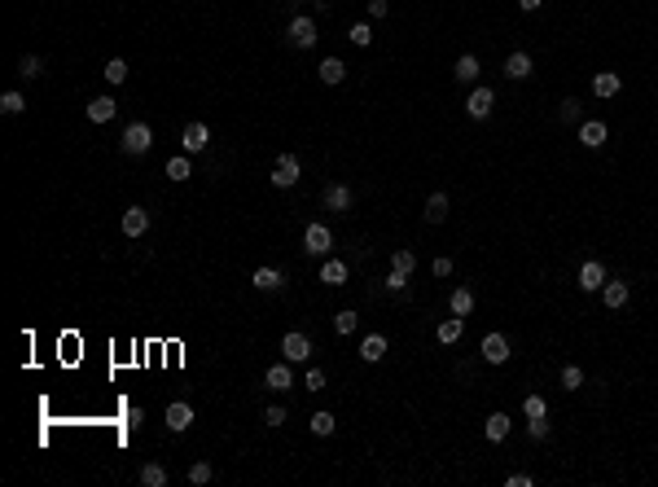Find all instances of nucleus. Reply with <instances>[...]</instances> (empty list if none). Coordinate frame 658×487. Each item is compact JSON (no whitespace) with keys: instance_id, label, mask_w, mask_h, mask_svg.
Listing matches in <instances>:
<instances>
[{"instance_id":"nucleus-1","label":"nucleus","mask_w":658,"mask_h":487,"mask_svg":"<svg viewBox=\"0 0 658 487\" xmlns=\"http://www.w3.org/2000/svg\"><path fill=\"white\" fill-rule=\"evenodd\" d=\"M298 176H303V167H298L294 154H281V158L272 163V185H277V189H294Z\"/></svg>"},{"instance_id":"nucleus-2","label":"nucleus","mask_w":658,"mask_h":487,"mask_svg":"<svg viewBox=\"0 0 658 487\" xmlns=\"http://www.w3.org/2000/svg\"><path fill=\"white\" fill-rule=\"evenodd\" d=\"M154 145V132H150V123H132L127 132H123V154H132V158H141Z\"/></svg>"},{"instance_id":"nucleus-3","label":"nucleus","mask_w":658,"mask_h":487,"mask_svg":"<svg viewBox=\"0 0 658 487\" xmlns=\"http://www.w3.org/2000/svg\"><path fill=\"white\" fill-rule=\"evenodd\" d=\"M281 355L290 364H303L307 355H312V338H307V334H285L281 338Z\"/></svg>"},{"instance_id":"nucleus-4","label":"nucleus","mask_w":658,"mask_h":487,"mask_svg":"<svg viewBox=\"0 0 658 487\" xmlns=\"http://www.w3.org/2000/svg\"><path fill=\"white\" fill-rule=\"evenodd\" d=\"M290 44H294V49H312V44H316V22L307 14H298L290 22Z\"/></svg>"},{"instance_id":"nucleus-5","label":"nucleus","mask_w":658,"mask_h":487,"mask_svg":"<svg viewBox=\"0 0 658 487\" xmlns=\"http://www.w3.org/2000/svg\"><path fill=\"white\" fill-rule=\"evenodd\" d=\"M492 105H496V92L483 84V88L470 92V101H465V114H470V118H487V114H492Z\"/></svg>"},{"instance_id":"nucleus-6","label":"nucleus","mask_w":658,"mask_h":487,"mask_svg":"<svg viewBox=\"0 0 658 487\" xmlns=\"http://www.w3.org/2000/svg\"><path fill=\"white\" fill-rule=\"evenodd\" d=\"M303 246H307V255H325L329 246H333V233L325 229V224H307V233H303Z\"/></svg>"},{"instance_id":"nucleus-7","label":"nucleus","mask_w":658,"mask_h":487,"mask_svg":"<svg viewBox=\"0 0 658 487\" xmlns=\"http://www.w3.org/2000/svg\"><path fill=\"white\" fill-rule=\"evenodd\" d=\"M189 426H194V408H189L185 400H176V404H167V431H189Z\"/></svg>"},{"instance_id":"nucleus-8","label":"nucleus","mask_w":658,"mask_h":487,"mask_svg":"<svg viewBox=\"0 0 658 487\" xmlns=\"http://www.w3.org/2000/svg\"><path fill=\"white\" fill-rule=\"evenodd\" d=\"M263 386H272V391H290V386H294L290 360H277V364H268V373H263Z\"/></svg>"},{"instance_id":"nucleus-9","label":"nucleus","mask_w":658,"mask_h":487,"mask_svg":"<svg viewBox=\"0 0 658 487\" xmlns=\"http://www.w3.org/2000/svg\"><path fill=\"white\" fill-rule=\"evenodd\" d=\"M207 141H211V127L207 123H189L185 136H181V145H185V154H202V149H207Z\"/></svg>"},{"instance_id":"nucleus-10","label":"nucleus","mask_w":658,"mask_h":487,"mask_svg":"<svg viewBox=\"0 0 658 487\" xmlns=\"http://www.w3.org/2000/svg\"><path fill=\"white\" fill-rule=\"evenodd\" d=\"M483 360H487V364H505V360H509L505 334H487V338H483Z\"/></svg>"},{"instance_id":"nucleus-11","label":"nucleus","mask_w":658,"mask_h":487,"mask_svg":"<svg viewBox=\"0 0 658 487\" xmlns=\"http://www.w3.org/2000/svg\"><path fill=\"white\" fill-rule=\"evenodd\" d=\"M602 286H606V268L597 264V259H588V264L579 268V290L593 294V290H602Z\"/></svg>"},{"instance_id":"nucleus-12","label":"nucleus","mask_w":658,"mask_h":487,"mask_svg":"<svg viewBox=\"0 0 658 487\" xmlns=\"http://www.w3.org/2000/svg\"><path fill=\"white\" fill-rule=\"evenodd\" d=\"M461 334H465V316H448V320H439V329H435V338L444 342V347L461 342Z\"/></svg>"},{"instance_id":"nucleus-13","label":"nucleus","mask_w":658,"mask_h":487,"mask_svg":"<svg viewBox=\"0 0 658 487\" xmlns=\"http://www.w3.org/2000/svg\"><path fill=\"white\" fill-rule=\"evenodd\" d=\"M145 229H150V211H145V207H127V211H123V233H127V237H141Z\"/></svg>"},{"instance_id":"nucleus-14","label":"nucleus","mask_w":658,"mask_h":487,"mask_svg":"<svg viewBox=\"0 0 658 487\" xmlns=\"http://www.w3.org/2000/svg\"><path fill=\"white\" fill-rule=\"evenodd\" d=\"M579 141H584L588 149L606 145V123H602V118H584V123H579Z\"/></svg>"},{"instance_id":"nucleus-15","label":"nucleus","mask_w":658,"mask_h":487,"mask_svg":"<svg viewBox=\"0 0 658 487\" xmlns=\"http://www.w3.org/2000/svg\"><path fill=\"white\" fill-rule=\"evenodd\" d=\"M628 294H632V290H628V281H606V286H602V299H606L610 312H619V307L628 303Z\"/></svg>"},{"instance_id":"nucleus-16","label":"nucleus","mask_w":658,"mask_h":487,"mask_svg":"<svg viewBox=\"0 0 658 487\" xmlns=\"http://www.w3.org/2000/svg\"><path fill=\"white\" fill-rule=\"evenodd\" d=\"M114 110H119V105H114V97H92L83 114H88L92 123H110V118H114Z\"/></svg>"},{"instance_id":"nucleus-17","label":"nucleus","mask_w":658,"mask_h":487,"mask_svg":"<svg viewBox=\"0 0 658 487\" xmlns=\"http://www.w3.org/2000/svg\"><path fill=\"white\" fill-rule=\"evenodd\" d=\"M382 355H387V338H382V334H369V338L360 342V360H369V364H378Z\"/></svg>"},{"instance_id":"nucleus-18","label":"nucleus","mask_w":658,"mask_h":487,"mask_svg":"<svg viewBox=\"0 0 658 487\" xmlns=\"http://www.w3.org/2000/svg\"><path fill=\"white\" fill-rule=\"evenodd\" d=\"M509 426H513V422L505 417V413H492V417H487V422H483V435H487V439H492V444H500V439H505V435H509Z\"/></svg>"},{"instance_id":"nucleus-19","label":"nucleus","mask_w":658,"mask_h":487,"mask_svg":"<svg viewBox=\"0 0 658 487\" xmlns=\"http://www.w3.org/2000/svg\"><path fill=\"white\" fill-rule=\"evenodd\" d=\"M619 88H624V79H619L615 70H602V75L593 79V92H597V97H615Z\"/></svg>"},{"instance_id":"nucleus-20","label":"nucleus","mask_w":658,"mask_h":487,"mask_svg":"<svg viewBox=\"0 0 658 487\" xmlns=\"http://www.w3.org/2000/svg\"><path fill=\"white\" fill-rule=\"evenodd\" d=\"M320 281H325V286H342V281H347V264H342V259H325V264H320Z\"/></svg>"},{"instance_id":"nucleus-21","label":"nucleus","mask_w":658,"mask_h":487,"mask_svg":"<svg viewBox=\"0 0 658 487\" xmlns=\"http://www.w3.org/2000/svg\"><path fill=\"white\" fill-rule=\"evenodd\" d=\"M505 75L509 79H526V75H531V57H526V53H509L505 57Z\"/></svg>"},{"instance_id":"nucleus-22","label":"nucleus","mask_w":658,"mask_h":487,"mask_svg":"<svg viewBox=\"0 0 658 487\" xmlns=\"http://www.w3.org/2000/svg\"><path fill=\"white\" fill-rule=\"evenodd\" d=\"M325 207L329 211H347V207H351V189H347V185H329L325 189Z\"/></svg>"},{"instance_id":"nucleus-23","label":"nucleus","mask_w":658,"mask_h":487,"mask_svg":"<svg viewBox=\"0 0 658 487\" xmlns=\"http://www.w3.org/2000/svg\"><path fill=\"white\" fill-rule=\"evenodd\" d=\"M448 307H452V316H470L474 312V290H452V299H448Z\"/></svg>"},{"instance_id":"nucleus-24","label":"nucleus","mask_w":658,"mask_h":487,"mask_svg":"<svg viewBox=\"0 0 658 487\" xmlns=\"http://www.w3.org/2000/svg\"><path fill=\"white\" fill-rule=\"evenodd\" d=\"M426 220H430V224H444V220H448V194H430V202H426Z\"/></svg>"},{"instance_id":"nucleus-25","label":"nucleus","mask_w":658,"mask_h":487,"mask_svg":"<svg viewBox=\"0 0 658 487\" xmlns=\"http://www.w3.org/2000/svg\"><path fill=\"white\" fill-rule=\"evenodd\" d=\"M250 281H255V290H281L285 277H281L277 268H255V277H250Z\"/></svg>"},{"instance_id":"nucleus-26","label":"nucleus","mask_w":658,"mask_h":487,"mask_svg":"<svg viewBox=\"0 0 658 487\" xmlns=\"http://www.w3.org/2000/svg\"><path fill=\"white\" fill-rule=\"evenodd\" d=\"M342 75H347V66L338 57H325V62H320V79H325V84H342Z\"/></svg>"},{"instance_id":"nucleus-27","label":"nucleus","mask_w":658,"mask_h":487,"mask_svg":"<svg viewBox=\"0 0 658 487\" xmlns=\"http://www.w3.org/2000/svg\"><path fill=\"white\" fill-rule=\"evenodd\" d=\"M457 79H461V84H474V79H478V57L474 53H465L457 62Z\"/></svg>"},{"instance_id":"nucleus-28","label":"nucleus","mask_w":658,"mask_h":487,"mask_svg":"<svg viewBox=\"0 0 658 487\" xmlns=\"http://www.w3.org/2000/svg\"><path fill=\"white\" fill-rule=\"evenodd\" d=\"M141 483H145V487H167V470L158 466V461H150V466L141 470Z\"/></svg>"},{"instance_id":"nucleus-29","label":"nucleus","mask_w":658,"mask_h":487,"mask_svg":"<svg viewBox=\"0 0 658 487\" xmlns=\"http://www.w3.org/2000/svg\"><path fill=\"white\" fill-rule=\"evenodd\" d=\"M356 325H360V316H356V312H338V316H333V334H338V338L356 334Z\"/></svg>"},{"instance_id":"nucleus-30","label":"nucleus","mask_w":658,"mask_h":487,"mask_svg":"<svg viewBox=\"0 0 658 487\" xmlns=\"http://www.w3.org/2000/svg\"><path fill=\"white\" fill-rule=\"evenodd\" d=\"M307 422H312V435H320V439L333 435V426H338V422H333V413H312Z\"/></svg>"},{"instance_id":"nucleus-31","label":"nucleus","mask_w":658,"mask_h":487,"mask_svg":"<svg viewBox=\"0 0 658 487\" xmlns=\"http://www.w3.org/2000/svg\"><path fill=\"white\" fill-rule=\"evenodd\" d=\"M189 176H194V167H189V158H185V154L167 163V180H189Z\"/></svg>"},{"instance_id":"nucleus-32","label":"nucleus","mask_w":658,"mask_h":487,"mask_svg":"<svg viewBox=\"0 0 658 487\" xmlns=\"http://www.w3.org/2000/svg\"><path fill=\"white\" fill-rule=\"evenodd\" d=\"M584 386V369L579 364H566V369H562V391H579Z\"/></svg>"},{"instance_id":"nucleus-33","label":"nucleus","mask_w":658,"mask_h":487,"mask_svg":"<svg viewBox=\"0 0 658 487\" xmlns=\"http://www.w3.org/2000/svg\"><path fill=\"white\" fill-rule=\"evenodd\" d=\"M105 79H110V84H123V79H127V62H123V57H110V62H105Z\"/></svg>"},{"instance_id":"nucleus-34","label":"nucleus","mask_w":658,"mask_h":487,"mask_svg":"<svg viewBox=\"0 0 658 487\" xmlns=\"http://www.w3.org/2000/svg\"><path fill=\"white\" fill-rule=\"evenodd\" d=\"M347 35H351V44H360V49H369V44H373V27H369V22H356Z\"/></svg>"},{"instance_id":"nucleus-35","label":"nucleus","mask_w":658,"mask_h":487,"mask_svg":"<svg viewBox=\"0 0 658 487\" xmlns=\"http://www.w3.org/2000/svg\"><path fill=\"white\" fill-rule=\"evenodd\" d=\"M18 75H27V79L44 75V62H40V57H35V53H27V57H22V62H18Z\"/></svg>"},{"instance_id":"nucleus-36","label":"nucleus","mask_w":658,"mask_h":487,"mask_svg":"<svg viewBox=\"0 0 658 487\" xmlns=\"http://www.w3.org/2000/svg\"><path fill=\"white\" fill-rule=\"evenodd\" d=\"M522 417H526V422H535V417H548V413H544V400H540V395H526V404H522Z\"/></svg>"},{"instance_id":"nucleus-37","label":"nucleus","mask_w":658,"mask_h":487,"mask_svg":"<svg viewBox=\"0 0 658 487\" xmlns=\"http://www.w3.org/2000/svg\"><path fill=\"white\" fill-rule=\"evenodd\" d=\"M0 110H5V114H22V110H27L22 92H5V97H0Z\"/></svg>"},{"instance_id":"nucleus-38","label":"nucleus","mask_w":658,"mask_h":487,"mask_svg":"<svg viewBox=\"0 0 658 487\" xmlns=\"http://www.w3.org/2000/svg\"><path fill=\"white\" fill-rule=\"evenodd\" d=\"M189 483H194V487L211 483V466H207V461H194V466H189Z\"/></svg>"},{"instance_id":"nucleus-39","label":"nucleus","mask_w":658,"mask_h":487,"mask_svg":"<svg viewBox=\"0 0 658 487\" xmlns=\"http://www.w3.org/2000/svg\"><path fill=\"white\" fill-rule=\"evenodd\" d=\"M391 264L400 268V272H409V277H413V268H417V255H413V251H395V255H391Z\"/></svg>"},{"instance_id":"nucleus-40","label":"nucleus","mask_w":658,"mask_h":487,"mask_svg":"<svg viewBox=\"0 0 658 487\" xmlns=\"http://www.w3.org/2000/svg\"><path fill=\"white\" fill-rule=\"evenodd\" d=\"M404 286H409V272H400V268H391V277H387V290H391V294H400Z\"/></svg>"},{"instance_id":"nucleus-41","label":"nucleus","mask_w":658,"mask_h":487,"mask_svg":"<svg viewBox=\"0 0 658 487\" xmlns=\"http://www.w3.org/2000/svg\"><path fill=\"white\" fill-rule=\"evenodd\" d=\"M526 431H531V439H548V417H535V422H526Z\"/></svg>"},{"instance_id":"nucleus-42","label":"nucleus","mask_w":658,"mask_h":487,"mask_svg":"<svg viewBox=\"0 0 658 487\" xmlns=\"http://www.w3.org/2000/svg\"><path fill=\"white\" fill-rule=\"evenodd\" d=\"M263 422H268V426H285V408H281V404H272V408L263 413Z\"/></svg>"},{"instance_id":"nucleus-43","label":"nucleus","mask_w":658,"mask_h":487,"mask_svg":"<svg viewBox=\"0 0 658 487\" xmlns=\"http://www.w3.org/2000/svg\"><path fill=\"white\" fill-rule=\"evenodd\" d=\"M562 118H566V123H575V118H579V101H575V97L562 101Z\"/></svg>"},{"instance_id":"nucleus-44","label":"nucleus","mask_w":658,"mask_h":487,"mask_svg":"<svg viewBox=\"0 0 658 487\" xmlns=\"http://www.w3.org/2000/svg\"><path fill=\"white\" fill-rule=\"evenodd\" d=\"M307 391H325V373L320 369H307Z\"/></svg>"},{"instance_id":"nucleus-45","label":"nucleus","mask_w":658,"mask_h":487,"mask_svg":"<svg viewBox=\"0 0 658 487\" xmlns=\"http://www.w3.org/2000/svg\"><path fill=\"white\" fill-rule=\"evenodd\" d=\"M387 9H391L387 0H369V18H387Z\"/></svg>"},{"instance_id":"nucleus-46","label":"nucleus","mask_w":658,"mask_h":487,"mask_svg":"<svg viewBox=\"0 0 658 487\" xmlns=\"http://www.w3.org/2000/svg\"><path fill=\"white\" fill-rule=\"evenodd\" d=\"M505 483H509V487H531V474H509Z\"/></svg>"},{"instance_id":"nucleus-47","label":"nucleus","mask_w":658,"mask_h":487,"mask_svg":"<svg viewBox=\"0 0 658 487\" xmlns=\"http://www.w3.org/2000/svg\"><path fill=\"white\" fill-rule=\"evenodd\" d=\"M452 272V259H435V277H448Z\"/></svg>"},{"instance_id":"nucleus-48","label":"nucleus","mask_w":658,"mask_h":487,"mask_svg":"<svg viewBox=\"0 0 658 487\" xmlns=\"http://www.w3.org/2000/svg\"><path fill=\"white\" fill-rule=\"evenodd\" d=\"M540 5H544V0H518V9H522V14H535Z\"/></svg>"}]
</instances>
